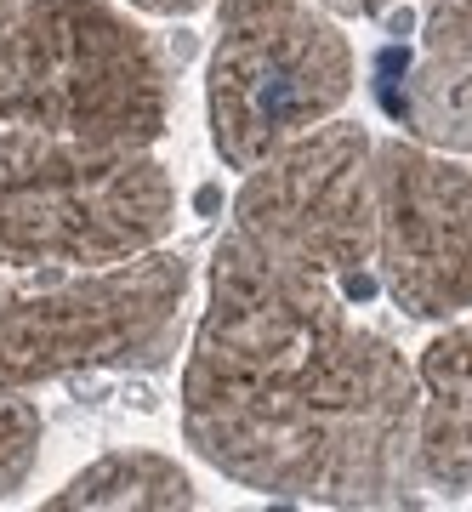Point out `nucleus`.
I'll list each match as a JSON object with an SVG mask.
<instances>
[{
    "label": "nucleus",
    "instance_id": "obj_11",
    "mask_svg": "<svg viewBox=\"0 0 472 512\" xmlns=\"http://www.w3.org/2000/svg\"><path fill=\"white\" fill-rule=\"evenodd\" d=\"M40 456V410L0 387V501L23 490V478Z\"/></svg>",
    "mask_w": 472,
    "mask_h": 512
},
{
    "label": "nucleus",
    "instance_id": "obj_9",
    "mask_svg": "<svg viewBox=\"0 0 472 512\" xmlns=\"http://www.w3.org/2000/svg\"><path fill=\"white\" fill-rule=\"evenodd\" d=\"M404 126L416 143L472 154V0H433L421 63L404 80Z\"/></svg>",
    "mask_w": 472,
    "mask_h": 512
},
{
    "label": "nucleus",
    "instance_id": "obj_1",
    "mask_svg": "<svg viewBox=\"0 0 472 512\" xmlns=\"http://www.w3.org/2000/svg\"><path fill=\"white\" fill-rule=\"evenodd\" d=\"M182 433L222 478L313 507H421L416 365L353 319L330 285L296 279L222 234L182 370Z\"/></svg>",
    "mask_w": 472,
    "mask_h": 512
},
{
    "label": "nucleus",
    "instance_id": "obj_6",
    "mask_svg": "<svg viewBox=\"0 0 472 512\" xmlns=\"http://www.w3.org/2000/svg\"><path fill=\"white\" fill-rule=\"evenodd\" d=\"M353 97V46L313 0H222L205 80L211 143L251 171Z\"/></svg>",
    "mask_w": 472,
    "mask_h": 512
},
{
    "label": "nucleus",
    "instance_id": "obj_2",
    "mask_svg": "<svg viewBox=\"0 0 472 512\" xmlns=\"http://www.w3.org/2000/svg\"><path fill=\"white\" fill-rule=\"evenodd\" d=\"M177 222L154 148L0 126V268H114Z\"/></svg>",
    "mask_w": 472,
    "mask_h": 512
},
{
    "label": "nucleus",
    "instance_id": "obj_8",
    "mask_svg": "<svg viewBox=\"0 0 472 512\" xmlns=\"http://www.w3.org/2000/svg\"><path fill=\"white\" fill-rule=\"evenodd\" d=\"M416 461L427 490H472V313L416 359Z\"/></svg>",
    "mask_w": 472,
    "mask_h": 512
},
{
    "label": "nucleus",
    "instance_id": "obj_10",
    "mask_svg": "<svg viewBox=\"0 0 472 512\" xmlns=\"http://www.w3.org/2000/svg\"><path fill=\"white\" fill-rule=\"evenodd\" d=\"M80 507L177 512V507H200V495H194V478L182 473L171 456H154V450H120V456L91 461L86 473H74L69 484L46 501V512H80Z\"/></svg>",
    "mask_w": 472,
    "mask_h": 512
},
{
    "label": "nucleus",
    "instance_id": "obj_3",
    "mask_svg": "<svg viewBox=\"0 0 472 512\" xmlns=\"http://www.w3.org/2000/svg\"><path fill=\"white\" fill-rule=\"evenodd\" d=\"M165 120L160 52L109 0H12L0 12V126L154 148Z\"/></svg>",
    "mask_w": 472,
    "mask_h": 512
},
{
    "label": "nucleus",
    "instance_id": "obj_5",
    "mask_svg": "<svg viewBox=\"0 0 472 512\" xmlns=\"http://www.w3.org/2000/svg\"><path fill=\"white\" fill-rule=\"evenodd\" d=\"M256 256L347 302L376 291V137L319 120L245 171L234 228Z\"/></svg>",
    "mask_w": 472,
    "mask_h": 512
},
{
    "label": "nucleus",
    "instance_id": "obj_12",
    "mask_svg": "<svg viewBox=\"0 0 472 512\" xmlns=\"http://www.w3.org/2000/svg\"><path fill=\"white\" fill-rule=\"evenodd\" d=\"M313 6H325L330 18H382L393 0H313Z\"/></svg>",
    "mask_w": 472,
    "mask_h": 512
},
{
    "label": "nucleus",
    "instance_id": "obj_7",
    "mask_svg": "<svg viewBox=\"0 0 472 512\" xmlns=\"http://www.w3.org/2000/svg\"><path fill=\"white\" fill-rule=\"evenodd\" d=\"M376 285L421 325L472 313V171L416 137L376 143Z\"/></svg>",
    "mask_w": 472,
    "mask_h": 512
},
{
    "label": "nucleus",
    "instance_id": "obj_13",
    "mask_svg": "<svg viewBox=\"0 0 472 512\" xmlns=\"http://www.w3.org/2000/svg\"><path fill=\"white\" fill-rule=\"evenodd\" d=\"M131 6H143V12H154V18H194L205 0H131Z\"/></svg>",
    "mask_w": 472,
    "mask_h": 512
},
{
    "label": "nucleus",
    "instance_id": "obj_14",
    "mask_svg": "<svg viewBox=\"0 0 472 512\" xmlns=\"http://www.w3.org/2000/svg\"><path fill=\"white\" fill-rule=\"evenodd\" d=\"M6 6H12V0H0V12H6Z\"/></svg>",
    "mask_w": 472,
    "mask_h": 512
},
{
    "label": "nucleus",
    "instance_id": "obj_4",
    "mask_svg": "<svg viewBox=\"0 0 472 512\" xmlns=\"http://www.w3.org/2000/svg\"><path fill=\"white\" fill-rule=\"evenodd\" d=\"M188 302V262L143 251L114 268L0 274V387L23 393L74 370H131L165 359Z\"/></svg>",
    "mask_w": 472,
    "mask_h": 512
}]
</instances>
